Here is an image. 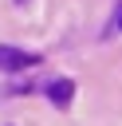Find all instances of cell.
<instances>
[{
    "mask_svg": "<svg viewBox=\"0 0 122 126\" xmlns=\"http://www.w3.org/2000/svg\"><path fill=\"white\" fill-rule=\"evenodd\" d=\"M35 63H39V51H20V47L0 43V71H24V67H35Z\"/></svg>",
    "mask_w": 122,
    "mask_h": 126,
    "instance_id": "1",
    "label": "cell"
},
{
    "mask_svg": "<svg viewBox=\"0 0 122 126\" xmlns=\"http://www.w3.org/2000/svg\"><path fill=\"white\" fill-rule=\"evenodd\" d=\"M47 98H51L55 106H71V98H75V83H71V79H51V83H47Z\"/></svg>",
    "mask_w": 122,
    "mask_h": 126,
    "instance_id": "2",
    "label": "cell"
},
{
    "mask_svg": "<svg viewBox=\"0 0 122 126\" xmlns=\"http://www.w3.org/2000/svg\"><path fill=\"white\" fill-rule=\"evenodd\" d=\"M118 28H122V8H118Z\"/></svg>",
    "mask_w": 122,
    "mask_h": 126,
    "instance_id": "3",
    "label": "cell"
}]
</instances>
